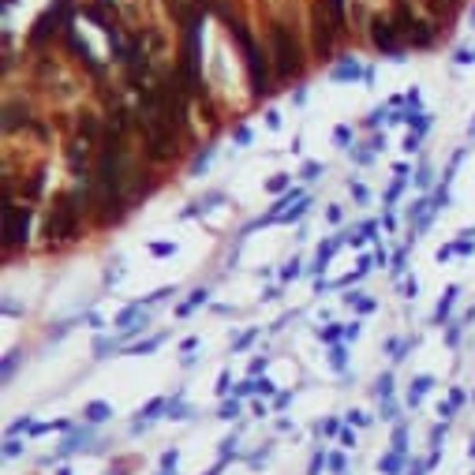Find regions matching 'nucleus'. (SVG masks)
<instances>
[{
  "mask_svg": "<svg viewBox=\"0 0 475 475\" xmlns=\"http://www.w3.org/2000/svg\"><path fill=\"white\" fill-rule=\"evenodd\" d=\"M202 299H206V288H199V292H191V299H188V303H183V307H180V314H188L191 307H199Z\"/></svg>",
  "mask_w": 475,
  "mask_h": 475,
  "instance_id": "15",
  "label": "nucleus"
},
{
  "mask_svg": "<svg viewBox=\"0 0 475 475\" xmlns=\"http://www.w3.org/2000/svg\"><path fill=\"white\" fill-rule=\"evenodd\" d=\"M285 183H288V176H273V180H270V191H281Z\"/></svg>",
  "mask_w": 475,
  "mask_h": 475,
  "instance_id": "17",
  "label": "nucleus"
},
{
  "mask_svg": "<svg viewBox=\"0 0 475 475\" xmlns=\"http://www.w3.org/2000/svg\"><path fill=\"white\" fill-rule=\"evenodd\" d=\"M26 225H30V206H16L8 195V206H4V247L8 251L26 244Z\"/></svg>",
  "mask_w": 475,
  "mask_h": 475,
  "instance_id": "6",
  "label": "nucleus"
},
{
  "mask_svg": "<svg viewBox=\"0 0 475 475\" xmlns=\"http://www.w3.org/2000/svg\"><path fill=\"white\" fill-rule=\"evenodd\" d=\"M355 75H360V64H355V60H348V64H340V68L333 71V79H355Z\"/></svg>",
  "mask_w": 475,
  "mask_h": 475,
  "instance_id": "13",
  "label": "nucleus"
},
{
  "mask_svg": "<svg viewBox=\"0 0 475 475\" xmlns=\"http://www.w3.org/2000/svg\"><path fill=\"white\" fill-rule=\"evenodd\" d=\"M244 52V64H247V79H251V94L255 98H266L270 94V64H266V52H262L255 42H251L247 49H240Z\"/></svg>",
  "mask_w": 475,
  "mask_h": 475,
  "instance_id": "5",
  "label": "nucleus"
},
{
  "mask_svg": "<svg viewBox=\"0 0 475 475\" xmlns=\"http://www.w3.org/2000/svg\"><path fill=\"white\" fill-rule=\"evenodd\" d=\"M19 124H30V109H26V105H16V101H11V105H8V120H4V127H8V131H16Z\"/></svg>",
  "mask_w": 475,
  "mask_h": 475,
  "instance_id": "10",
  "label": "nucleus"
},
{
  "mask_svg": "<svg viewBox=\"0 0 475 475\" xmlns=\"http://www.w3.org/2000/svg\"><path fill=\"white\" fill-rule=\"evenodd\" d=\"M397 4H404V0H397Z\"/></svg>",
  "mask_w": 475,
  "mask_h": 475,
  "instance_id": "19",
  "label": "nucleus"
},
{
  "mask_svg": "<svg viewBox=\"0 0 475 475\" xmlns=\"http://www.w3.org/2000/svg\"><path fill=\"white\" fill-rule=\"evenodd\" d=\"M457 60H460V64H471V60H475V49H460Z\"/></svg>",
  "mask_w": 475,
  "mask_h": 475,
  "instance_id": "18",
  "label": "nucleus"
},
{
  "mask_svg": "<svg viewBox=\"0 0 475 475\" xmlns=\"http://www.w3.org/2000/svg\"><path fill=\"white\" fill-rule=\"evenodd\" d=\"M8 4H11V0H8Z\"/></svg>",
  "mask_w": 475,
  "mask_h": 475,
  "instance_id": "21",
  "label": "nucleus"
},
{
  "mask_svg": "<svg viewBox=\"0 0 475 475\" xmlns=\"http://www.w3.org/2000/svg\"><path fill=\"white\" fill-rule=\"evenodd\" d=\"M83 210H86V199L79 191H60L57 199H52V210H49V221H45V236H49V244L57 240H75V232H79V217H83Z\"/></svg>",
  "mask_w": 475,
  "mask_h": 475,
  "instance_id": "1",
  "label": "nucleus"
},
{
  "mask_svg": "<svg viewBox=\"0 0 475 475\" xmlns=\"http://www.w3.org/2000/svg\"><path fill=\"white\" fill-rule=\"evenodd\" d=\"M404 42H412V45L423 49V45H430V42H434V30H430L427 23H419V19H416V23H412V30L404 34Z\"/></svg>",
  "mask_w": 475,
  "mask_h": 475,
  "instance_id": "8",
  "label": "nucleus"
},
{
  "mask_svg": "<svg viewBox=\"0 0 475 475\" xmlns=\"http://www.w3.org/2000/svg\"><path fill=\"white\" fill-rule=\"evenodd\" d=\"M337 244H340V240H329L326 247H319V258H314V262H319V270L326 266V262H329V258H333V251H337Z\"/></svg>",
  "mask_w": 475,
  "mask_h": 475,
  "instance_id": "14",
  "label": "nucleus"
},
{
  "mask_svg": "<svg viewBox=\"0 0 475 475\" xmlns=\"http://www.w3.org/2000/svg\"><path fill=\"white\" fill-rule=\"evenodd\" d=\"M371 38H374V45L386 52V57H397V52H401V30H397V23H393V19L374 16L371 19Z\"/></svg>",
  "mask_w": 475,
  "mask_h": 475,
  "instance_id": "7",
  "label": "nucleus"
},
{
  "mask_svg": "<svg viewBox=\"0 0 475 475\" xmlns=\"http://www.w3.org/2000/svg\"><path fill=\"white\" fill-rule=\"evenodd\" d=\"M42 183H45V173H34L23 195H26V199H38V195H42Z\"/></svg>",
  "mask_w": 475,
  "mask_h": 475,
  "instance_id": "12",
  "label": "nucleus"
},
{
  "mask_svg": "<svg viewBox=\"0 0 475 475\" xmlns=\"http://www.w3.org/2000/svg\"><path fill=\"white\" fill-rule=\"evenodd\" d=\"M86 416H90V419H105V416H109V408H105V404H90Z\"/></svg>",
  "mask_w": 475,
  "mask_h": 475,
  "instance_id": "16",
  "label": "nucleus"
},
{
  "mask_svg": "<svg viewBox=\"0 0 475 475\" xmlns=\"http://www.w3.org/2000/svg\"><path fill=\"white\" fill-rule=\"evenodd\" d=\"M311 23H314V52H319L322 60H333V45H337V38L345 34V23L329 16L322 0L314 4V11H311Z\"/></svg>",
  "mask_w": 475,
  "mask_h": 475,
  "instance_id": "3",
  "label": "nucleus"
},
{
  "mask_svg": "<svg viewBox=\"0 0 475 475\" xmlns=\"http://www.w3.org/2000/svg\"><path fill=\"white\" fill-rule=\"evenodd\" d=\"M270 57H273V68L281 79H292L303 71V49H299V38L288 23H270Z\"/></svg>",
  "mask_w": 475,
  "mask_h": 475,
  "instance_id": "2",
  "label": "nucleus"
},
{
  "mask_svg": "<svg viewBox=\"0 0 475 475\" xmlns=\"http://www.w3.org/2000/svg\"><path fill=\"white\" fill-rule=\"evenodd\" d=\"M471 131H475V124H471Z\"/></svg>",
  "mask_w": 475,
  "mask_h": 475,
  "instance_id": "20",
  "label": "nucleus"
},
{
  "mask_svg": "<svg viewBox=\"0 0 475 475\" xmlns=\"http://www.w3.org/2000/svg\"><path fill=\"white\" fill-rule=\"evenodd\" d=\"M71 8H75L71 0H57V4H52L45 16L38 19L34 30H30V45H45L57 30H64V26H68V19H71Z\"/></svg>",
  "mask_w": 475,
  "mask_h": 475,
  "instance_id": "4",
  "label": "nucleus"
},
{
  "mask_svg": "<svg viewBox=\"0 0 475 475\" xmlns=\"http://www.w3.org/2000/svg\"><path fill=\"white\" fill-rule=\"evenodd\" d=\"M79 135H83L90 147L101 139V124H98V116H90V113H83V120H79Z\"/></svg>",
  "mask_w": 475,
  "mask_h": 475,
  "instance_id": "9",
  "label": "nucleus"
},
{
  "mask_svg": "<svg viewBox=\"0 0 475 475\" xmlns=\"http://www.w3.org/2000/svg\"><path fill=\"white\" fill-rule=\"evenodd\" d=\"M430 16L434 19H453V11L460 8V0H427Z\"/></svg>",
  "mask_w": 475,
  "mask_h": 475,
  "instance_id": "11",
  "label": "nucleus"
}]
</instances>
